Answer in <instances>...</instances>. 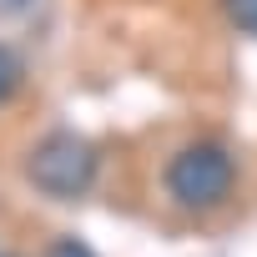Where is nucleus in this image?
I'll return each instance as SVG.
<instances>
[{
    "label": "nucleus",
    "mask_w": 257,
    "mask_h": 257,
    "mask_svg": "<svg viewBox=\"0 0 257 257\" xmlns=\"http://www.w3.org/2000/svg\"><path fill=\"white\" fill-rule=\"evenodd\" d=\"M46 257H96V252H91L81 237H61V242H51V247H46Z\"/></svg>",
    "instance_id": "nucleus-5"
},
{
    "label": "nucleus",
    "mask_w": 257,
    "mask_h": 257,
    "mask_svg": "<svg viewBox=\"0 0 257 257\" xmlns=\"http://www.w3.org/2000/svg\"><path fill=\"white\" fill-rule=\"evenodd\" d=\"M21 81H26V61H21V51L0 41V106L21 91Z\"/></svg>",
    "instance_id": "nucleus-3"
},
{
    "label": "nucleus",
    "mask_w": 257,
    "mask_h": 257,
    "mask_svg": "<svg viewBox=\"0 0 257 257\" xmlns=\"http://www.w3.org/2000/svg\"><path fill=\"white\" fill-rule=\"evenodd\" d=\"M6 6H16V0H6Z\"/></svg>",
    "instance_id": "nucleus-6"
},
{
    "label": "nucleus",
    "mask_w": 257,
    "mask_h": 257,
    "mask_svg": "<svg viewBox=\"0 0 257 257\" xmlns=\"http://www.w3.org/2000/svg\"><path fill=\"white\" fill-rule=\"evenodd\" d=\"M222 11L242 36H257V0H222Z\"/></svg>",
    "instance_id": "nucleus-4"
},
{
    "label": "nucleus",
    "mask_w": 257,
    "mask_h": 257,
    "mask_svg": "<svg viewBox=\"0 0 257 257\" xmlns=\"http://www.w3.org/2000/svg\"><path fill=\"white\" fill-rule=\"evenodd\" d=\"M162 182H167V192H172L177 207H187V212H212V207H222V202L232 197V187H237V162H232V152L217 147V142H192V147H182V152L167 157Z\"/></svg>",
    "instance_id": "nucleus-1"
},
{
    "label": "nucleus",
    "mask_w": 257,
    "mask_h": 257,
    "mask_svg": "<svg viewBox=\"0 0 257 257\" xmlns=\"http://www.w3.org/2000/svg\"><path fill=\"white\" fill-rule=\"evenodd\" d=\"M96 167H101L96 147L81 142V137H71V132L36 142V152L26 157V177H31V187L46 192V197H56V202H76V197H86L91 182H96Z\"/></svg>",
    "instance_id": "nucleus-2"
}]
</instances>
